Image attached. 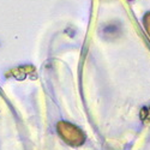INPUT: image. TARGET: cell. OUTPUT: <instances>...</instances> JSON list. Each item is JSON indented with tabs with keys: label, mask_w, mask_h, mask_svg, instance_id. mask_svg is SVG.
<instances>
[{
	"label": "cell",
	"mask_w": 150,
	"mask_h": 150,
	"mask_svg": "<svg viewBox=\"0 0 150 150\" xmlns=\"http://www.w3.org/2000/svg\"><path fill=\"white\" fill-rule=\"evenodd\" d=\"M57 129H58V133L60 134V137L70 145H73V146L81 145L85 139L84 133L78 127H76L74 125L67 121H60L58 124Z\"/></svg>",
	"instance_id": "cell-1"
}]
</instances>
